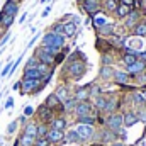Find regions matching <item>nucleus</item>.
I'll list each match as a JSON object with an SVG mask.
<instances>
[{"label":"nucleus","mask_w":146,"mask_h":146,"mask_svg":"<svg viewBox=\"0 0 146 146\" xmlns=\"http://www.w3.org/2000/svg\"><path fill=\"white\" fill-rule=\"evenodd\" d=\"M65 44V36L61 34H54V33H48L42 36V46L46 48H56V49H61Z\"/></svg>","instance_id":"obj_1"},{"label":"nucleus","mask_w":146,"mask_h":146,"mask_svg":"<svg viewBox=\"0 0 146 146\" xmlns=\"http://www.w3.org/2000/svg\"><path fill=\"white\" fill-rule=\"evenodd\" d=\"M66 72H68V75L73 76V78H80V76H83V73H85V63H83V61H72V63L68 65Z\"/></svg>","instance_id":"obj_2"},{"label":"nucleus","mask_w":146,"mask_h":146,"mask_svg":"<svg viewBox=\"0 0 146 146\" xmlns=\"http://www.w3.org/2000/svg\"><path fill=\"white\" fill-rule=\"evenodd\" d=\"M106 126L109 127L110 131H119V129L124 126L122 114H112V115H109L107 121H106Z\"/></svg>","instance_id":"obj_3"},{"label":"nucleus","mask_w":146,"mask_h":146,"mask_svg":"<svg viewBox=\"0 0 146 146\" xmlns=\"http://www.w3.org/2000/svg\"><path fill=\"white\" fill-rule=\"evenodd\" d=\"M39 82H41V80H27V78H24V80L21 82V88H22V92H24V94L37 92V90H41V88H42V87H39Z\"/></svg>","instance_id":"obj_4"},{"label":"nucleus","mask_w":146,"mask_h":146,"mask_svg":"<svg viewBox=\"0 0 146 146\" xmlns=\"http://www.w3.org/2000/svg\"><path fill=\"white\" fill-rule=\"evenodd\" d=\"M75 131L78 133V136H80L82 139H88V138H92L94 133H95L94 126H90V124H78V126L75 127Z\"/></svg>","instance_id":"obj_5"},{"label":"nucleus","mask_w":146,"mask_h":146,"mask_svg":"<svg viewBox=\"0 0 146 146\" xmlns=\"http://www.w3.org/2000/svg\"><path fill=\"white\" fill-rule=\"evenodd\" d=\"M36 58L39 60V63H42V65H46V66H49V65L54 63V56L49 54V53H46L42 48H39L36 51Z\"/></svg>","instance_id":"obj_6"},{"label":"nucleus","mask_w":146,"mask_h":146,"mask_svg":"<svg viewBox=\"0 0 146 146\" xmlns=\"http://www.w3.org/2000/svg\"><path fill=\"white\" fill-rule=\"evenodd\" d=\"M75 114L78 115V117H83V115H90V112H92V107H90V104L88 102H78L76 106H75Z\"/></svg>","instance_id":"obj_7"},{"label":"nucleus","mask_w":146,"mask_h":146,"mask_svg":"<svg viewBox=\"0 0 146 146\" xmlns=\"http://www.w3.org/2000/svg\"><path fill=\"white\" fill-rule=\"evenodd\" d=\"M17 10H19V5L15 3V0H7L5 5H3L2 14H3V15H12V17H15Z\"/></svg>","instance_id":"obj_8"},{"label":"nucleus","mask_w":146,"mask_h":146,"mask_svg":"<svg viewBox=\"0 0 146 146\" xmlns=\"http://www.w3.org/2000/svg\"><path fill=\"white\" fill-rule=\"evenodd\" d=\"M82 5H83V9H85L88 14H99V10H100L99 0H83Z\"/></svg>","instance_id":"obj_9"},{"label":"nucleus","mask_w":146,"mask_h":146,"mask_svg":"<svg viewBox=\"0 0 146 146\" xmlns=\"http://www.w3.org/2000/svg\"><path fill=\"white\" fill-rule=\"evenodd\" d=\"M122 121H124V127H133L136 122H139V121H138L136 112H133V110H129V112L122 114Z\"/></svg>","instance_id":"obj_10"},{"label":"nucleus","mask_w":146,"mask_h":146,"mask_svg":"<svg viewBox=\"0 0 146 146\" xmlns=\"http://www.w3.org/2000/svg\"><path fill=\"white\" fill-rule=\"evenodd\" d=\"M46 139H48L49 143H60V141H63V139H65V134H63V131H58V129H49V131H48Z\"/></svg>","instance_id":"obj_11"},{"label":"nucleus","mask_w":146,"mask_h":146,"mask_svg":"<svg viewBox=\"0 0 146 146\" xmlns=\"http://www.w3.org/2000/svg\"><path fill=\"white\" fill-rule=\"evenodd\" d=\"M145 68H146V63L145 61H141V60H138L136 63H133V65H129L127 66V73L129 75H139V73H143L145 72Z\"/></svg>","instance_id":"obj_12"},{"label":"nucleus","mask_w":146,"mask_h":146,"mask_svg":"<svg viewBox=\"0 0 146 146\" xmlns=\"http://www.w3.org/2000/svg\"><path fill=\"white\" fill-rule=\"evenodd\" d=\"M24 78H27V80H42L44 75L37 68H26L24 70Z\"/></svg>","instance_id":"obj_13"},{"label":"nucleus","mask_w":146,"mask_h":146,"mask_svg":"<svg viewBox=\"0 0 146 146\" xmlns=\"http://www.w3.org/2000/svg\"><path fill=\"white\" fill-rule=\"evenodd\" d=\"M131 49L129 51H134V53H138V49L145 44V41H141V37H138V36H134V37H129L127 39V42H126Z\"/></svg>","instance_id":"obj_14"},{"label":"nucleus","mask_w":146,"mask_h":146,"mask_svg":"<svg viewBox=\"0 0 146 146\" xmlns=\"http://www.w3.org/2000/svg\"><path fill=\"white\" fill-rule=\"evenodd\" d=\"M76 27L73 22H63V36L65 37H72L76 34Z\"/></svg>","instance_id":"obj_15"},{"label":"nucleus","mask_w":146,"mask_h":146,"mask_svg":"<svg viewBox=\"0 0 146 146\" xmlns=\"http://www.w3.org/2000/svg\"><path fill=\"white\" fill-rule=\"evenodd\" d=\"M114 82L115 83H122V85H126V83H129V73H126V72H114Z\"/></svg>","instance_id":"obj_16"},{"label":"nucleus","mask_w":146,"mask_h":146,"mask_svg":"<svg viewBox=\"0 0 146 146\" xmlns=\"http://www.w3.org/2000/svg\"><path fill=\"white\" fill-rule=\"evenodd\" d=\"M114 14H115L119 19H122V17H127V15L131 14V7H129V5H124V3H119Z\"/></svg>","instance_id":"obj_17"},{"label":"nucleus","mask_w":146,"mask_h":146,"mask_svg":"<svg viewBox=\"0 0 146 146\" xmlns=\"http://www.w3.org/2000/svg\"><path fill=\"white\" fill-rule=\"evenodd\" d=\"M54 95L60 99V102H66V100L70 99V95H68V88H66L65 85H61V87L54 92Z\"/></svg>","instance_id":"obj_18"},{"label":"nucleus","mask_w":146,"mask_h":146,"mask_svg":"<svg viewBox=\"0 0 146 146\" xmlns=\"http://www.w3.org/2000/svg\"><path fill=\"white\" fill-rule=\"evenodd\" d=\"M138 19H139V14L138 12H133L131 10V14L127 15V21H126V27H136V22H138Z\"/></svg>","instance_id":"obj_19"},{"label":"nucleus","mask_w":146,"mask_h":146,"mask_svg":"<svg viewBox=\"0 0 146 146\" xmlns=\"http://www.w3.org/2000/svg\"><path fill=\"white\" fill-rule=\"evenodd\" d=\"M124 63L129 66V65H133V63H136L138 60H139V56H138V53H134V51H127V54H124Z\"/></svg>","instance_id":"obj_20"},{"label":"nucleus","mask_w":146,"mask_h":146,"mask_svg":"<svg viewBox=\"0 0 146 146\" xmlns=\"http://www.w3.org/2000/svg\"><path fill=\"white\" fill-rule=\"evenodd\" d=\"M46 107H49V109H53V107H58V106H61V102H60V99L54 95V94H51L48 99H46V104H44Z\"/></svg>","instance_id":"obj_21"},{"label":"nucleus","mask_w":146,"mask_h":146,"mask_svg":"<svg viewBox=\"0 0 146 146\" xmlns=\"http://www.w3.org/2000/svg\"><path fill=\"white\" fill-rule=\"evenodd\" d=\"M24 134H26V136H31V138H34V139H36V138H37V126H36V124H33V122H31V124H27V126H26V129H24Z\"/></svg>","instance_id":"obj_22"},{"label":"nucleus","mask_w":146,"mask_h":146,"mask_svg":"<svg viewBox=\"0 0 146 146\" xmlns=\"http://www.w3.org/2000/svg\"><path fill=\"white\" fill-rule=\"evenodd\" d=\"M65 139H66V143H80V141H82V138L78 136V133H76L75 129H72V131L66 133V138H65Z\"/></svg>","instance_id":"obj_23"},{"label":"nucleus","mask_w":146,"mask_h":146,"mask_svg":"<svg viewBox=\"0 0 146 146\" xmlns=\"http://www.w3.org/2000/svg\"><path fill=\"white\" fill-rule=\"evenodd\" d=\"M65 126H66V121H65L63 117H58V119H54V121H53V124H51V129L63 131V129H65Z\"/></svg>","instance_id":"obj_24"},{"label":"nucleus","mask_w":146,"mask_h":146,"mask_svg":"<svg viewBox=\"0 0 146 146\" xmlns=\"http://www.w3.org/2000/svg\"><path fill=\"white\" fill-rule=\"evenodd\" d=\"M134 36H138V37H145L146 36V22L136 24V27H134Z\"/></svg>","instance_id":"obj_25"},{"label":"nucleus","mask_w":146,"mask_h":146,"mask_svg":"<svg viewBox=\"0 0 146 146\" xmlns=\"http://www.w3.org/2000/svg\"><path fill=\"white\" fill-rule=\"evenodd\" d=\"M34 141H36L34 138L22 134V136H21V139H19V145H21V146H34Z\"/></svg>","instance_id":"obj_26"},{"label":"nucleus","mask_w":146,"mask_h":146,"mask_svg":"<svg viewBox=\"0 0 146 146\" xmlns=\"http://www.w3.org/2000/svg\"><path fill=\"white\" fill-rule=\"evenodd\" d=\"M100 76H102L104 80H109V78L114 76V70H112L110 66H102V68H100Z\"/></svg>","instance_id":"obj_27"},{"label":"nucleus","mask_w":146,"mask_h":146,"mask_svg":"<svg viewBox=\"0 0 146 146\" xmlns=\"http://www.w3.org/2000/svg\"><path fill=\"white\" fill-rule=\"evenodd\" d=\"M87 97H88V92H87L85 88H82V90H78V92H76L75 100H76V102H85V100H87Z\"/></svg>","instance_id":"obj_28"},{"label":"nucleus","mask_w":146,"mask_h":146,"mask_svg":"<svg viewBox=\"0 0 146 146\" xmlns=\"http://www.w3.org/2000/svg\"><path fill=\"white\" fill-rule=\"evenodd\" d=\"M106 24H107V17H104V15H97V17L94 19V26L99 27V29H100L102 26H106Z\"/></svg>","instance_id":"obj_29"},{"label":"nucleus","mask_w":146,"mask_h":146,"mask_svg":"<svg viewBox=\"0 0 146 146\" xmlns=\"http://www.w3.org/2000/svg\"><path fill=\"white\" fill-rule=\"evenodd\" d=\"M107 100H109V99H106V97H100V95H99V97L95 99V106H97L99 109L106 110V107H107Z\"/></svg>","instance_id":"obj_30"},{"label":"nucleus","mask_w":146,"mask_h":146,"mask_svg":"<svg viewBox=\"0 0 146 146\" xmlns=\"http://www.w3.org/2000/svg\"><path fill=\"white\" fill-rule=\"evenodd\" d=\"M48 131H49V129L46 127V124H39V126H37V138H46V136H48Z\"/></svg>","instance_id":"obj_31"},{"label":"nucleus","mask_w":146,"mask_h":146,"mask_svg":"<svg viewBox=\"0 0 146 146\" xmlns=\"http://www.w3.org/2000/svg\"><path fill=\"white\" fill-rule=\"evenodd\" d=\"M117 0H106V3H104V7L109 10V12H115V9H117Z\"/></svg>","instance_id":"obj_32"},{"label":"nucleus","mask_w":146,"mask_h":146,"mask_svg":"<svg viewBox=\"0 0 146 146\" xmlns=\"http://www.w3.org/2000/svg\"><path fill=\"white\" fill-rule=\"evenodd\" d=\"M133 102L134 104H145V97H143V94H139V92H134L133 94Z\"/></svg>","instance_id":"obj_33"},{"label":"nucleus","mask_w":146,"mask_h":146,"mask_svg":"<svg viewBox=\"0 0 146 146\" xmlns=\"http://www.w3.org/2000/svg\"><path fill=\"white\" fill-rule=\"evenodd\" d=\"M78 124H94V117L92 115H83V117H78Z\"/></svg>","instance_id":"obj_34"},{"label":"nucleus","mask_w":146,"mask_h":146,"mask_svg":"<svg viewBox=\"0 0 146 146\" xmlns=\"http://www.w3.org/2000/svg\"><path fill=\"white\" fill-rule=\"evenodd\" d=\"M14 19H15V17H12V15H3V19H2L3 27H10V26H12V22H14Z\"/></svg>","instance_id":"obj_35"},{"label":"nucleus","mask_w":146,"mask_h":146,"mask_svg":"<svg viewBox=\"0 0 146 146\" xmlns=\"http://www.w3.org/2000/svg\"><path fill=\"white\" fill-rule=\"evenodd\" d=\"M37 65H39V60H37L36 56H33V58H29V61H27L26 68H36Z\"/></svg>","instance_id":"obj_36"},{"label":"nucleus","mask_w":146,"mask_h":146,"mask_svg":"<svg viewBox=\"0 0 146 146\" xmlns=\"http://www.w3.org/2000/svg\"><path fill=\"white\" fill-rule=\"evenodd\" d=\"M39 114H41V117H42V119H48V117L51 115V110H49V107L42 106V107H41V110H39Z\"/></svg>","instance_id":"obj_37"},{"label":"nucleus","mask_w":146,"mask_h":146,"mask_svg":"<svg viewBox=\"0 0 146 146\" xmlns=\"http://www.w3.org/2000/svg\"><path fill=\"white\" fill-rule=\"evenodd\" d=\"M99 31H100V34H104V36H110V34H112V26H107V24H106V26H102Z\"/></svg>","instance_id":"obj_38"},{"label":"nucleus","mask_w":146,"mask_h":146,"mask_svg":"<svg viewBox=\"0 0 146 146\" xmlns=\"http://www.w3.org/2000/svg\"><path fill=\"white\" fill-rule=\"evenodd\" d=\"M34 146H49V141L46 138H37L34 141Z\"/></svg>","instance_id":"obj_39"},{"label":"nucleus","mask_w":146,"mask_h":146,"mask_svg":"<svg viewBox=\"0 0 146 146\" xmlns=\"http://www.w3.org/2000/svg\"><path fill=\"white\" fill-rule=\"evenodd\" d=\"M75 106H76V100H75V99H68V100L65 102V107H66L68 110L75 109Z\"/></svg>","instance_id":"obj_40"},{"label":"nucleus","mask_w":146,"mask_h":146,"mask_svg":"<svg viewBox=\"0 0 146 146\" xmlns=\"http://www.w3.org/2000/svg\"><path fill=\"white\" fill-rule=\"evenodd\" d=\"M17 124H19L17 121H12V122L9 124V127H7V133H9V134H12V133H14V131L17 129Z\"/></svg>","instance_id":"obj_41"},{"label":"nucleus","mask_w":146,"mask_h":146,"mask_svg":"<svg viewBox=\"0 0 146 146\" xmlns=\"http://www.w3.org/2000/svg\"><path fill=\"white\" fill-rule=\"evenodd\" d=\"M138 121H141V122H146V109H141L138 114Z\"/></svg>","instance_id":"obj_42"},{"label":"nucleus","mask_w":146,"mask_h":146,"mask_svg":"<svg viewBox=\"0 0 146 146\" xmlns=\"http://www.w3.org/2000/svg\"><path fill=\"white\" fill-rule=\"evenodd\" d=\"M33 114H34V107H33V106H27V107H24V114H22V115L29 117V115H33Z\"/></svg>","instance_id":"obj_43"},{"label":"nucleus","mask_w":146,"mask_h":146,"mask_svg":"<svg viewBox=\"0 0 146 146\" xmlns=\"http://www.w3.org/2000/svg\"><path fill=\"white\" fill-rule=\"evenodd\" d=\"M9 39H10V33H7L5 36H3V37H2V39H0V46H5Z\"/></svg>","instance_id":"obj_44"},{"label":"nucleus","mask_w":146,"mask_h":146,"mask_svg":"<svg viewBox=\"0 0 146 146\" xmlns=\"http://www.w3.org/2000/svg\"><path fill=\"white\" fill-rule=\"evenodd\" d=\"M10 107H14V99L12 97H9L7 102H5V109H10Z\"/></svg>","instance_id":"obj_45"},{"label":"nucleus","mask_w":146,"mask_h":146,"mask_svg":"<svg viewBox=\"0 0 146 146\" xmlns=\"http://www.w3.org/2000/svg\"><path fill=\"white\" fill-rule=\"evenodd\" d=\"M37 39H39V34H36V36H34V37H33V39H31V41H29V44H27V48H33V44L36 42Z\"/></svg>","instance_id":"obj_46"},{"label":"nucleus","mask_w":146,"mask_h":146,"mask_svg":"<svg viewBox=\"0 0 146 146\" xmlns=\"http://www.w3.org/2000/svg\"><path fill=\"white\" fill-rule=\"evenodd\" d=\"M49 12H51V5H49V7H46V9L42 10V14H41V17H46V15H48Z\"/></svg>","instance_id":"obj_47"},{"label":"nucleus","mask_w":146,"mask_h":146,"mask_svg":"<svg viewBox=\"0 0 146 146\" xmlns=\"http://www.w3.org/2000/svg\"><path fill=\"white\" fill-rule=\"evenodd\" d=\"M138 56H139V60H141V61H145V63H146V51H141Z\"/></svg>","instance_id":"obj_48"},{"label":"nucleus","mask_w":146,"mask_h":146,"mask_svg":"<svg viewBox=\"0 0 146 146\" xmlns=\"http://www.w3.org/2000/svg\"><path fill=\"white\" fill-rule=\"evenodd\" d=\"M26 19H27V14H22V15H21V19H19V22H21V24H22V22H24V21H26Z\"/></svg>","instance_id":"obj_49"},{"label":"nucleus","mask_w":146,"mask_h":146,"mask_svg":"<svg viewBox=\"0 0 146 146\" xmlns=\"http://www.w3.org/2000/svg\"><path fill=\"white\" fill-rule=\"evenodd\" d=\"M14 90H19L21 88V82H17V83H14V87H12Z\"/></svg>","instance_id":"obj_50"},{"label":"nucleus","mask_w":146,"mask_h":146,"mask_svg":"<svg viewBox=\"0 0 146 146\" xmlns=\"http://www.w3.org/2000/svg\"><path fill=\"white\" fill-rule=\"evenodd\" d=\"M17 122H21V124H24V122H26V115H21V117H19V121H17Z\"/></svg>","instance_id":"obj_51"},{"label":"nucleus","mask_w":146,"mask_h":146,"mask_svg":"<svg viewBox=\"0 0 146 146\" xmlns=\"http://www.w3.org/2000/svg\"><path fill=\"white\" fill-rule=\"evenodd\" d=\"M110 146H124L122 143H114V145H110Z\"/></svg>","instance_id":"obj_52"},{"label":"nucleus","mask_w":146,"mask_h":146,"mask_svg":"<svg viewBox=\"0 0 146 146\" xmlns=\"http://www.w3.org/2000/svg\"><path fill=\"white\" fill-rule=\"evenodd\" d=\"M2 19H3V14H2V12H0V22H2Z\"/></svg>","instance_id":"obj_53"},{"label":"nucleus","mask_w":146,"mask_h":146,"mask_svg":"<svg viewBox=\"0 0 146 146\" xmlns=\"http://www.w3.org/2000/svg\"><path fill=\"white\" fill-rule=\"evenodd\" d=\"M39 2H41V3H46V2H48V0H39Z\"/></svg>","instance_id":"obj_54"},{"label":"nucleus","mask_w":146,"mask_h":146,"mask_svg":"<svg viewBox=\"0 0 146 146\" xmlns=\"http://www.w3.org/2000/svg\"><path fill=\"white\" fill-rule=\"evenodd\" d=\"M143 97H145V100H146V92H145V94H143Z\"/></svg>","instance_id":"obj_55"},{"label":"nucleus","mask_w":146,"mask_h":146,"mask_svg":"<svg viewBox=\"0 0 146 146\" xmlns=\"http://www.w3.org/2000/svg\"><path fill=\"white\" fill-rule=\"evenodd\" d=\"M145 5H146V0H145Z\"/></svg>","instance_id":"obj_56"},{"label":"nucleus","mask_w":146,"mask_h":146,"mask_svg":"<svg viewBox=\"0 0 146 146\" xmlns=\"http://www.w3.org/2000/svg\"><path fill=\"white\" fill-rule=\"evenodd\" d=\"M0 72H2V70H0Z\"/></svg>","instance_id":"obj_57"}]
</instances>
